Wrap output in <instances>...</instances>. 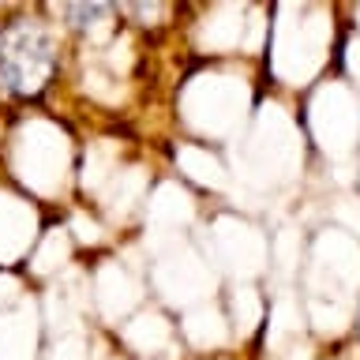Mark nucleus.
Instances as JSON below:
<instances>
[{"label": "nucleus", "mask_w": 360, "mask_h": 360, "mask_svg": "<svg viewBox=\"0 0 360 360\" xmlns=\"http://www.w3.org/2000/svg\"><path fill=\"white\" fill-rule=\"evenodd\" d=\"M60 68V53L41 19L0 22V94L41 98Z\"/></svg>", "instance_id": "nucleus-1"}]
</instances>
